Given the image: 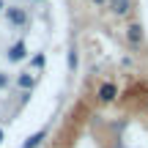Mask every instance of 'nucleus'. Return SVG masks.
Listing matches in <instances>:
<instances>
[{"label": "nucleus", "mask_w": 148, "mask_h": 148, "mask_svg": "<svg viewBox=\"0 0 148 148\" xmlns=\"http://www.w3.org/2000/svg\"><path fill=\"white\" fill-rule=\"evenodd\" d=\"M96 96H99V101H101V104H110V101H115V99H118V85L107 79V82H101V85H99Z\"/></svg>", "instance_id": "obj_1"}, {"label": "nucleus", "mask_w": 148, "mask_h": 148, "mask_svg": "<svg viewBox=\"0 0 148 148\" xmlns=\"http://www.w3.org/2000/svg\"><path fill=\"white\" fill-rule=\"evenodd\" d=\"M25 58H27L25 41H16V44H11V47H8V63H19V60H25Z\"/></svg>", "instance_id": "obj_2"}, {"label": "nucleus", "mask_w": 148, "mask_h": 148, "mask_svg": "<svg viewBox=\"0 0 148 148\" xmlns=\"http://www.w3.org/2000/svg\"><path fill=\"white\" fill-rule=\"evenodd\" d=\"M126 41L132 44V47H137V44L143 41V27H140L137 22H134V25H129V27H126Z\"/></svg>", "instance_id": "obj_3"}, {"label": "nucleus", "mask_w": 148, "mask_h": 148, "mask_svg": "<svg viewBox=\"0 0 148 148\" xmlns=\"http://www.w3.org/2000/svg\"><path fill=\"white\" fill-rule=\"evenodd\" d=\"M5 16H8V22H11V25H19V27L27 22V14H25L22 8H5Z\"/></svg>", "instance_id": "obj_4"}, {"label": "nucleus", "mask_w": 148, "mask_h": 148, "mask_svg": "<svg viewBox=\"0 0 148 148\" xmlns=\"http://www.w3.org/2000/svg\"><path fill=\"white\" fill-rule=\"evenodd\" d=\"M44 140H47V129H38L36 134H30V137L22 143V148H38V145L44 143Z\"/></svg>", "instance_id": "obj_5"}, {"label": "nucleus", "mask_w": 148, "mask_h": 148, "mask_svg": "<svg viewBox=\"0 0 148 148\" xmlns=\"http://www.w3.org/2000/svg\"><path fill=\"white\" fill-rule=\"evenodd\" d=\"M110 8L115 11L118 16H123V14L132 11V0H110Z\"/></svg>", "instance_id": "obj_6"}, {"label": "nucleus", "mask_w": 148, "mask_h": 148, "mask_svg": "<svg viewBox=\"0 0 148 148\" xmlns=\"http://www.w3.org/2000/svg\"><path fill=\"white\" fill-rule=\"evenodd\" d=\"M16 85H19L22 90H33V85H36V77H33L30 71H22L19 77H16Z\"/></svg>", "instance_id": "obj_7"}, {"label": "nucleus", "mask_w": 148, "mask_h": 148, "mask_svg": "<svg viewBox=\"0 0 148 148\" xmlns=\"http://www.w3.org/2000/svg\"><path fill=\"white\" fill-rule=\"evenodd\" d=\"M66 66H69V71L74 74V71H77V66H79V58H77V49H69V58H66Z\"/></svg>", "instance_id": "obj_8"}, {"label": "nucleus", "mask_w": 148, "mask_h": 148, "mask_svg": "<svg viewBox=\"0 0 148 148\" xmlns=\"http://www.w3.org/2000/svg\"><path fill=\"white\" fill-rule=\"evenodd\" d=\"M3 88H8V74L0 71V90H3Z\"/></svg>", "instance_id": "obj_9"}, {"label": "nucleus", "mask_w": 148, "mask_h": 148, "mask_svg": "<svg viewBox=\"0 0 148 148\" xmlns=\"http://www.w3.org/2000/svg\"><path fill=\"white\" fill-rule=\"evenodd\" d=\"M33 66H36V69H41V66H44V55H36V58H33Z\"/></svg>", "instance_id": "obj_10"}, {"label": "nucleus", "mask_w": 148, "mask_h": 148, "mask_svg": "<svg viewBox=\"0 0 148 148\" xmlns=\"http://www.w3.org/2000/svg\"><path fill=\"white\" fill-rule=\"evenodd\" d=\"M0 143H3V129H0Z\"/></svg>", "instance_id": "obj_11"}, {"label": "nucleus", "mask_w": 148, "mask_h": 148, "mask_svg": "<svg viewBox=\"0 0 148 148\" xmlns=\"http://www.w3.org/2000/svg\"><path fill=\"white\" fill-rule=\"evenodd\" d=\"M0 11H3V3H0Z\"/></svg>", "instance_id": "obj_12"}]
</instances>
